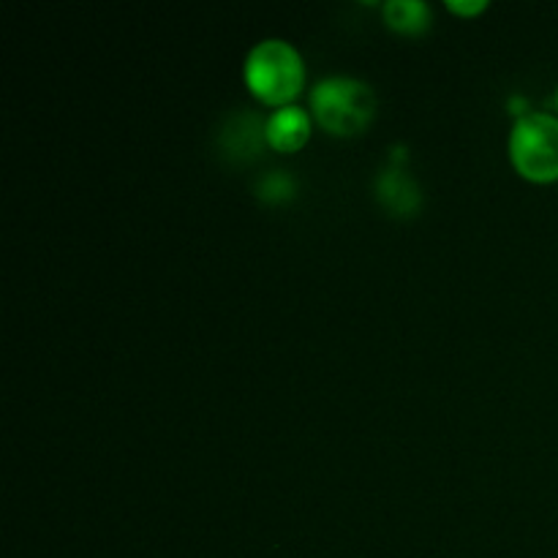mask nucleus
<instances>
[{
    "instance_id": "5",
    "label": "nucleus",
    "mask_w": 558,
    "mask_h": 558,
    "mask_svg": "<svg viewBox=\"0 0 558 558\" xmlns=\"http://www.w3.org/2000/svg\"><path fill=\"white\" fill-rule=\"evenodd\" d=\"M385 22L398 33H423L430 25V9L423 0H387Z\"/></svg>"
},
{
    "instance_id": "1",
    "label": "nucleus",
    "mask_w": 558,
    "mask_h": 558,
    "mask_svg": "<svg viewBox=\"0 0 558 558\" xmlns=\"http://www.w3.org/2000/svg\"><path fill=\"white\" fill-rule=\"evenodd\" d=\"M305 80L303 58L298 49L281 38H265L245 58V82L251 93L265 104L283 107L300 93Z\"/></svg>"
},
{
    "instance_id": "7",
    "label": "nucleus",
    "mask_w": 558,
    "mask_h": 558,
    "mask_svg": "<svg viewBox=\"0 0 558 558\" xmlns=\"http://www.w3.org/2000/svg\"><path fill=\"white\" fill-rule=\"evenodd\" d=\"M556 107H558V93H556Z\"/></svg>"
},
{
    "instance_id": "3",
    "label": "nucleus",
    "mask_w": 558,
    "mask_h": 558,
    "mask_svg": "<svg viewBox=\"0 0 558 558\" xmlns=\"http://www.w3.org/2000/svg\"><path fill=\"white\" fill-rule=\"evenodd\" d=\"M510 158L518 172L537 183L558 180V118L548 112H526L510 134Z\"/></svg>"
},
{
    "instance_id": "2",
    "label": "nucleus",
    "mask_w": 558,
    "mask_h": 558,
    "mask_svg": "<svg viewBox=\"0 0 558 558\" xmlns=\"http://www.w3.org/2000/svg\"><path fill=\"white\" fill-rule=\"evenodd\" d=\"M374 90L352 76H330L311 90V112L332 134H357L374 118Z\"/></svg>"
},
{
    "instance_id": "4",
    "label": "nucleus",
    "mask_w": 558,
    "mask_h": 558,
    "mask_svg": "<svg viewBox=\"0 0 558 558\" xmlns=\"http://www.w3.org/2000/svg\"><path fill=\"white\" fill-rule=\"evenodd\" d=\"M311 136V118L303 107H287L276 109V112L267 118L265 123V140L270 142L276 150L281 153H294L308 142Z\"/></svg>"
},
{
    "instance_id": "6",
    "label": "nucleus",
    "mask_w": 558,
    "mask_h": 558,
    "mask_svg": "<svg viewBox=\"0 0 558 558\" xmlns=\"http://www.w3.org/2000/svg\"><path fill=\"white\" fill-rule=\"evenodd\" d=\"M447 9L450 11H456V14H480V11H485L488 9V3H485V0H472V3H461V0H450V3H447Z\"/></svg>"
}]
</instances>
